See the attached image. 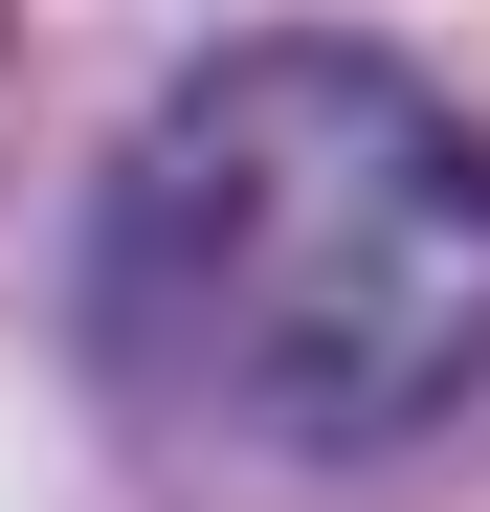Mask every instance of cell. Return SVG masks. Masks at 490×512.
Wrapping results in <instances>:
<instances>
[{
  "label": "cell",
  "instance_id": "6da1fadb",
  "mask_svg": "<svg viewBox=\"0 0 490 512\" xmlns=\"http://www.w3.org/2000/svg\"><path fill=\"white\" fill-rule=\"evenodd\" d=\"M90 357L290 468H401L490 379V134L357 23L201 45L90 179Z\"/></svg>",
  "mask_w": 490,
  "mask_h": 512
}]
</instances>
